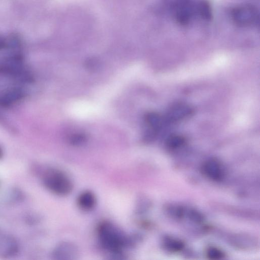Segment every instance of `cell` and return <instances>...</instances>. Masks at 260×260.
Returning <instances> with one entry per match:
<instances>
[{"label":"cell","mask_w":260,"mask_h":260,"mask_svg":"<svg viewBox=\"0 0 260 260\" xmlns=\"http://www.w3.org/2000/svg\"><path fill=\"white\" fill-rule=\"evenodd\" d=\"M44 185L50 191L58 195L69 194L72 189L69 178L61 171L52 168L47 169L41 175Z\"/></svg>","instance_id":"obj_1"},{"label":"cell","mask_w":260,"mask_h":260,"mask_svg":"<svg viewBox=\"0 0 260 260\" xmlns=\"http://www.w3.org/2000/svg\"><path fill=\"white\" fill-rule=\"evenodd\" d=\"M98 233L102 245L110 251L118 252L126 243L124 236L111 223L101 224Z\"/></svg>","instance_id":"obj_2"},{"label":"cell","mask_w":260,"mask_h":260,"mask_svg":"<svg viewBox=\"0 0 260 260\" xmlns=\"http://www.w3.org/2000/svg\"><path fill=\"white\" fill-rule=\"evenodd\" d=\"M232 18L236 24L247 27L258 22L259 13L258 10L252 5H241L233 10Z\"/></svg>","instance_id":"obj_3"},{"label":"cell","mask_w":260,"mask_h":260,"mask_svg":"<svg viewBox=\"0 0 260 260\" xmlns=\"http://www.w3.org/2000/svg\"><path fill=\"white\" fill-rule=\"evenodd\" d=\"M193 109L189 105L184 103H177L172 105L168 109L166 120L170 122H176L190 117Z\"/></svg>","instance_id":"obj_4"},{"label":"cell","mask_w":260,"mask_h":260,"mask_svg":"<svg viewBox=\"0 0 260 260\" xmlns=\"http://www.w3.org/2000/svg\"><path fill=\"white\" fill-rule=\"evenodd\" d=\"M194 10L188 0H178L174 8V16L180 24L186 25L189 23L193 15Z\"/></svg>","instance_id":"obj_5"},{"label":"cell","mask_w":260,"mask_h":260,"mask_svg":"<svg viewBox=\"0 0 260 260\" xmlns=\"http://www.w3.org/2000/svg\"><path fill=\"white\" fill-rule=\"evenodd\" d=\"M144 120L148 128L145 132L144 139L150 141L156 136L161 127L165 119L156 113L150 112L145 116Z\"/></svg>","instance_id":"obj_6"},{"label":"cell","mask_w":260,"mask_h":260,"mask_svg":"<svg viewBox=\"0 0 260 260\" xmlns=\"http://www.w3.org/2000/svg\"><path fill=\"white\" fill-rule=\"evenodd\" d=\"M18 251L19 244L16 239L8 234L0 233V257H10Z\"/></svg>","instance_id":"obj_7"},{"label":"cell","mask_w":260,"mask_h":260,"mask_svg":"<svg viewBox=\"0 0 260 260\" xmlns=\"http://www.w3.org/2000/svg\"><path fill=\"white\" fill-rule=\"evenodd\" d=\"M202 170L205 176L213 180H219L223 176V171L220 164L215 159L205 161L202 166Z\"/></svg>","instance_id":"obj_8"},{"label":"cell","mask_w":260,"mask_h":260,"mask_svg":"<svg viewBox=\"0 0 260 260\" xmlns=\"http://www.w3.org/2000/svg\"><path fill=\"white\" fill-rule=\"evenodd\" d=\"M23 96V91L18 88H13L6 91L0 96V104L9 106L20 100Z\"/></svg>","instance_id":"obj_9"},{"label":"cell","mask_w":260,"mask_h":260,"mask_svg":"<svg viewBox=\"0 0 260 260\" xmlns=\"http://www.w3.org/2000/svg\"><path fill=\"white\" fill-rule=\"evenodd\" d=\"M76 250L73 245L62 243L55 248L53 252V256L55 259H72L75 255Z\"/></svg>","instance_id":"obj_10"},{"label":"cell","mask_w":260,"mask_h":260,"mask_svg":"<svg viewBox=\"0 0 260 260\" xmlns=\"http://www.w3.org/2000/svg\"><path fill=\"white\" fill-rule=\"evenodd\" d=\"M77 201L80 208L84 210H89L94 207L96 200L92 192L86 191L79 196Z\"/></svg>","instance_id":"obj_11"},{"label":"cell","mask_w":260,"mask_h":260,"mask_svg":"<svg viewBox=\"0 0 260 260\" xmlns=\"http://www.w3.org/2000/svg\"><path fill=\"white\" fill-rule=\"evenodd\" d=\"M199 15L205 20H210L211 17V10L209 4L204 0L200 1L196 8Z\"/></svg>","instance_id":"obj_12"},{"label":"cell","mask_w":260,"mask_h":260,"mask_svg":"<svg viewBox=\"0 0 260 260\" xmlns=\"http://www.w3.org/2000/svg\"><path fill=\"white\" fill-rule=\"evenodd\" d=\"M185 143V139L182 136L173 135L166 140V146L170 149H175L182 146Z\"/></svg>","instance_id":"obj_13"},{"label":"cell","mask_w":260,"mask_h":260,"mask_svg":"<svg viewBox=\"0 0 260 260\" xmlns=\"http://www.w3.org/2000/svg\"><path fill=\"white\" fill-rule=\"evenodd\" d=\"M166 247L172 251H178L181 250L183 247V244L180 241L170 239L167 241L166 243Z\"/></svg>","instance_id":"obj_14"},{"label":"cell","mask_w":260,"mask_h":260,"mask_svg":"<svg viewBox=\"0 0 260 260\" xmlns=\"http://www.w3.org/2000/svg\"><path fill=\"white\" fill-rule=\"evenodd\" d=\"M207 255L209 258L211 259H220L224 256L222 251L216 247H210L208 249Z\"/></svg>","instance_id":"obj_15"},{"label":"cell","mask_w":260,"mask_h":260,"mask_svg":"<svg viewBox=\"0 0 260 260\" xmlns=\"http://www.w3.org/2000/svg\"><path fill=\"white\" fill-rule=\"evenodd\" d=\"M85 140L86 136L82 134H74L70 138V143L75 145L82 144Z\"/></svg>","instance_id":"obj_16"},{"label":"cell","mask_w":260,"mask_h":260,"mask_svg":"<svg viewBox=\"0 0 260 260\" xmlns=\"http://www.w3.org/2000/svg\"><path fill=\"white\" fill-rule=\"evenodd\" d=\"M10 200L14 202L20 201L23 199V193L19 189L17 188L13 189L10 193Z\"/></svg>","instance_id":"obj_17"},{"label":"cell","mask_w":260,"mask_h":260,"mask_svg":"<svg viewBox=\"0 0 260 260\" xmlns=\"http://www.w3.org/2000/svg\"><path fill=\"white\" fill-rule=\"evenodd\" d=\"M189 217L194 222H200L202 220V215L196 211H190L189 213Z\"/></svg>","instance_id":"obj_18"},{"label":"cell","mask_w":260,"mask_h":260,"mask_svg":"<svg viewBox=\"0 0 260 260\" xmlns=\"http://www.w3.org/2000/svg\"><path fill=\"white\" fill-rule=\"evenodd\" d=\"M6 45L5 41L0 37V50L5 47Z\"/></svg>","instance_id":"obj_19"},{"label":"cell","mask_w":260,"mask_h":260,"mask_svg":"<svg viewBox=\"0 0 260 260\" xmlns=\"http://www.w3.org/2000/svg\"><path fill=\"white\" fill-rule=\"evenodd\" d=\"M2 155H3V152H2V149L0 147V158L2 157Z\"/></svg>","instance_id":"obj_20"}]
</instances>
